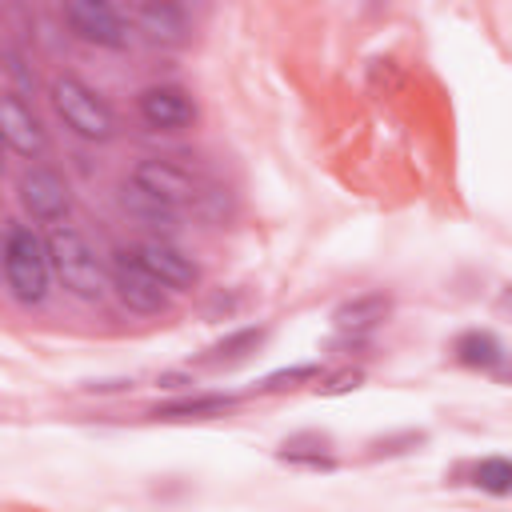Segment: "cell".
Wrapping results in <instances>:
<instances>
[{"mask_svg":"<svg viewBox=\"0 0 512 512\" xmlns=\"http://www.w3.org/2000/svg\"><path fill=\"white\" fill-rule=\"evenodd\" d=\"M360 380H364V368H340V372H332L324 384H316V392H320V396H344V392L360 388Z\"/></svg>","mask_w":512,"mask_h":512,"instance_id":"cell-21","label":"cell"},{"mask_svg":"<svg viewBox=\"0 0 512 512\" xmlns=\"http://www.w3.org/2000/svg\"><path fill=\"white\" fill-rule=\"evenodd\" d=\"M52 280V256H48V236H36L28 224H8L4 232V284L12 300L20 304H40L48 296Z\"/></svg>","mask_w":512,"mask_h":512,"instance_id":"cell-1","label":"cell"},{"mask_svg":"<svg viewBox=\"0 0 512 512\" xmlns=\"http://www.w3.org/2000/svg\"><path fill=\"white\" fill-rule=\"evenodd\" d=\"M316 376H320V368H316V364H296V368H284V372L264 376V380L256 384V392H284V388H296V384L316 380Z\"/></svg>","mask_w":512,"mask_h":512,"instance_id":"cell-19","label":"cell"},{"mask_svg":"<svg viewBox=\"0 0 512 512\" xmlns=\"http://www.w3.org/2000/svg\"><path fill=\"white\" fill-rule=\"evenodd\" d=\"M388 312H392V300H388L384 292H360V296L344 300V304L332 312V320H336V328H340V332L368 336L376 324H384V316H388Z\"/></svg>","mask_w":512,"mask_h":512,"instance_id":"cell-12","label":"cell"},{"mask_svg":"<svg viewBox=\"0 0 512 512\" xmlns=\"http://www.w3.org/2000/svg\"><path fill=\"white\" fill-rule=\"evenodd\" d=\"M240 404V396L228 392H204V396H180L168 404H156L148 416L152 420H208V416H224Z\"/></svg>","mask_w":512,"mask_h":512,"instance_id":"cell-14","label":"cell"},{"mask_svg":"<svg viewBox=\"0 0 512 512\" xmlns=\"http://www.w3.org/2000/svg\"><path fill=\"white\" fill-rule=\"evenodd\" d=\"M128 180H132V184H140L144 192L160 196V200H164V204H172V208L196 204V200H200V192H204L188 168H180V164H172V160H160V156L140 160V164L132 168V176H128Z\"/></svg>","mask_w":512,"mask_h":512,"instance_id":"cell-8","label":"cell"},{"mask_svg":"<svg viewBox=\"0 0 512 512\" xmlns=\"http://www.w3.org/2000/svg\"><path fill=\"white\" fill-rule=\"evenodd\" d=\"M264 328H240V332H228L224 340H216L204 356H200V364H240V360H248L260 344H264Z\"/></svg>","mask_w":512,"mask_h":512,"instance_id":"cell-17","label":"cell"},{"mask_svg":"<svg viewBox=\"0 0 512 512\" xmlns=\"http://www.w3.org/2000/svg\"><path fill=\"white\" fill-rule=\"evenodd\" d=\"M276 456H280L284 464H296V468H332V464H336L328 440H324V436H312V432L284 440V444L276 448Z\"/></svg>","mask_w":512,"mask_h":512,"instance_id":"cell-16","label":"cell"},{"mask_svg":"<svg viewBox=\"0 0 512 512\" xmlns=\"http://www.w3.org/2000/svg\"><path fill=\"white\" fill-rule=\"evenodd\" d=\"M4 72H8V80L16 84V88H8V92H16L20 100L36 92V76H32V68L24 64V56H20L16 48H4Z\"/></svg>","mask_w":512,"mask_h":512,"instance_id":"cell-20","label":"cell"},{"mask_svg":"<svg viewBox=\"0 0 512 512\" xmlns=\"http://www.w3.org/2000/svg\"><path fill=\"white\" fill-rule=\"evenodd\" d=\"M500 308H504V312H512V288H504V292H500Z\"/></svg>","mask_w":512,"mask_h":512,"instance_id":"cell-24","label":"cell"},{"mask_svg":"<svg viewBox=\"0 0 512 512\" xmlns=\"http://www.w3.org/2000/svg\"><path fill=\"white\" fill-rule=\"evenodd\" d=\"M108 276H112V288H116V296H120L124 308H132L140 316L168 312L172 292L148 272V264L136 256V248H116L112 252V264H108Z\"/></svg>","mask_w":512,"mask_h":512,"instance_id":"cell-4","label":"cell"},{"mask_svg":"<svg viewBox=\"0 0 512 512\" xmlns=\"http://www.w3.org/2000/svg\"><path fill=\"white\" fill-rule=\"evenodd\" d=\"M420 440H424V432H404V436H396V440H372V444H368V456H392V452H404L400 444L416 448Z\"/></svg>","mask_w":512,"mask_h":512,"instance_id":"cell-22","label":"cell"},{"mask_svg":"<svg viewBox=\"0 0 512 512\" xmlns=\"http://www.w3.org/2000/svg\"><path fill=\"white\" fill-rule=\"evenodd\" d=\"M136 256L148 264V272H152L168 292H188V288L200 284L196 260H192L184 248H176L172 240H164V236H148L144 244H136Z\"/></svg>","mask_w":512,"mask_h":512,"instance_id":"cell-9","label":"cell"},{"mask_svg":"<svg viewBox=\"0 0 512 512\" xmlns=\"http://www.w3.org/2000/svg\"><path fill=\"white\" fill-rule=\"evenodd\" d=\"M496 376H500L504 384H512V360H500V368H496Z\"/></svg>","mask_w":512,"mask_h":512,"instance_id":"cell-23","label":"cell"},{"mask_svg":"<svg viewBox=\"0 0 512 512\" xmlns=\"http://www.w3.org/2000/svg\"><path fill=\"white\" fill-rule=\"evenodd\" d=\"M136 116L152 132H180L196 120V100L180 84H148L136 96Z\"/></svg>","mask_w":512,"mask_h":512,"instance_id":"cell-7","label":"cell"},{"mask_svg":"<svg viewBox=\"0 0 512 512\" xmlns=\"http://www.w3.org/2000/svg\"><path fill=\"white\" fill-rule=\"evenodd\" d=\"M452 356H456V364H464V368L496 372L500 360H504V348H500V340H496L492 332H484V328H468V332H460V336L452 340Z\"/></svg>","mask_w":512,"mask_h":512,"instance_id":"cell-15","label":"cell"},{"mask_svg":"<svg viewBox=\"0 0 512 512\" xmlns=\"http://www.w3.org/2000/svg\"><path fill=\"white\" fill-rule=\"evenodd\" d=\"M48 256H52V276L80 300H100L108 292V268L100 264L96 248L88 236L72 224H56L48 232Z\"/></svg>","mask_w":512,"mask_h":512,"instance_id":"cell-2","label":"cell"},{"mask_svg":"<svg viewBox=\"0 0 512 512\" xmlns=\"http://www.w3.org/2000/svg\"><path fill=\"white\" fill-rule=\"evenodd\" d=\"M60 16H64L68 32H72L76 40H84V44L120 52V48H128V40H132V24H128L112 4H104V0H68V4L60 8Z\"/></svg>","mask_w":512,"mask_h":512,"instance_id":"cell-5","label":"cell"},{"mask_svg":"<svg viewBox=\"0 0 512 512\" xmlns=\"http://www.w3.org/2000/svg\"><path fill=\"white\" fill-rule=\"evenodd\" d=\"M472 484L488 496H508L512 492V460L508 456H488L472 464Z\"/></svg>","mask_w":512,"mask_h":512,"instance_id":"cell-18","label":"cell"},{"mask_svg":"<svg viewBox=\"0 0 512 512\" xmlns=\"http://www.w3.org/2000/svg\"><path fill=\"white\" fill-rule=\"evenodd\" d=\"M0 132H4V144H8L16 156L36 160V156L48 148L44 124L36 120L32 104H24L16 92H4V96H0Z\"/></svg>","mask_w":512,"mask_h":512,"instance_id":"cell-10","label":"cell"},{"mask_svg":"<svg viewBox=\"0 0 512 512\" xmlns=\"http://www.w3.org/2000/svg\"><path fill=\"white\" fill-rule=\"evenodd\" d=\"M52 108H56V116H60L76 136H84V140L104 144V140L116 136V116H112L108 100H104L100 92H92L80 76H68V72H64V76L52 80Z\"/></svg>","mask_w":512,"mask_h":512,"instance_id":"cell-3","label":"cell"},{"mask_svg":"<svg viewBox=\"0 0 512 512\" xmlns=\"http://www.w3.org/2000/svg\"><path fill=\"white\" fill-rule=\"evenodd\" d=\"M120 208H124L136 224L164 228V232H172V228H176V220H180V208L164 204L160 196L144 192V188H140V184H132V180H124V184H120Z\"/></svg>","mask_w":512,"mask_h":512,"instance_id":"cell-13","label":"cell"},{"mask_svg":"<svg viewBox=\"0 0 512 512\" xmlns=\"http://www.w3.org/2000/svg\"><path fill=\"white\" fill-rule=\"evenodd\" d=\"M16 196H20V204H24V212H28L32 220L52 224V228H56V224L68 216V208H72V196H68L64 176L52 172V168H44V164H32V168L20 172Z\"/></svg>","mask_w":512,"mask_h":512,"instance_id":"cell-6","label":"cell"},{"mask_svg":"<svg viewBox=\"0 0 512 512\" xmlns=\"http://www.w3.org/2000/svg\"><path fill=\"white\" fill-rule=\"evenodd\" d=\"M132 24L148 44L160 48H184L192 28H188V12L172 0H152V4H136L132 8Z\"/></svg>","mask_w":512,"mask_h":512,"instance_id":"cell-11","label":"cell"}]
</instances>
